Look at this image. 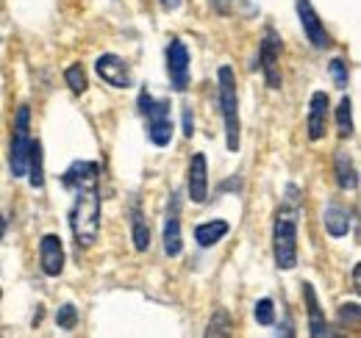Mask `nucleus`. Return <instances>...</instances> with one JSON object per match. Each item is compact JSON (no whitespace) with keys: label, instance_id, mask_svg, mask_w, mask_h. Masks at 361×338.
Listing matches in <instances>:
<instances>
[{"label":"nucleus","instance_id":"obj_1","mask_svg":"<svg viewBox=\"0 0 361 338\" xmlns=\"http://www.w3.org/2000/svg\"><path fill=\"white\" fill-rule=\"evenodd\" d=\"M300 189L295 183L286 186V197L275 213V227H272V250H275V263L278 269L289 272L298 266V225H300Z\"/></svg>","mask_w":361,"mask_h":338},{"label":"nucleus","instance_id":"obj_2","mask_svg":"<svg viewBox=\"0 0 361 338\" xmlns=\"http://www.w3.org/2000/svg\"><path fill=\"white\" fill-rule=\"evenodd\" d=\"M73 208H70V230L78 247H92L100 236V189H81L73 192Z\"/></svg>","mask_w":361,"mask_h":338},{"label":"nucleus","instance_id":"obj_3","mask_svg":"<svg viewBox=\"0 0 361 338\" xmlns=\"http://www.w3.org/2000/svg\"><path fill=\"white\" fill-rule=\"evenodd\" d=\"M220 81V108L226 120V147L228 153H239V136H242V123H239V94H236V73L223 64L217 73Z\"/></svg>","mask_w":361,"mask_h":338},{"label":"nucleus","instance_id":"obj_4","mask_svg":"<svg viewBox=\"0 0 361 338\" xmlns=\"http://www.w3.org/2000/svg\"><path fill=\"white\" fill-rule=\"evenodd\" d=\"M139 114L147 120V139L156 147H167L173 142V111L170 100H153L147 89L139 92Z\"/></svg>","mask_w":361,"mask_h":338},{"label":"nucleus","instance_id":"obj_5","mask_svg":"<svg viewBox=\"0 0 361 338\" xmlns=\"http://www.w3.org/2000/svg\"><path fill=\"white\" fill-rule=\"evenodd\" d=\"M31 108L20 106L17 117H14V133H11V156H8V167L14 177H25L28 169V150H31Z\"/></svg>","mask_w":361,"mask_h":338},{"label":"nucleus","instance_id":"obj_6","mask_svg":"<svg viewBox=\"0 0 361 338\" xmlns=\"http://www.w3.org/2000/svg\"><path fill=\"white\" fill-rule=\"evenodd\" d=\"M281 39L278 34L267 28L264 39H262V47H259V64H262V73H264V81L270 89H281L283 78H281Z\"/></svg>","mask_w":361,"mask_h":338},{"label":"nucleus","instance_id":"obj_7","mask_svg":"<svg viewBox=\"0 0 361 338\" xmlns=\"http://www.w3.org/2000/svg\"><path fill=\"white\" fill-rule=\"evenodd\" d=\"M94 70H97V75H100L106 84L114 86V89H128V86L134 84L126 58H120V56H114V53H103V56L94 61Z\"/></svg>","mask_w":361,"mask_h":338},{"label":"nucleus","instance_id":"obj_8","mask_svg":"<svg viewBox=\"0 0 361 338\" xmlns=\"http://www.w3.org/2000/svg\"><path fill=\"white\" fill-rule=\"evenodd\" d=\"M167 75L176 92H186L189 86V50L180 39H173L167 47Z\"/></svg>","mask_w":361,"mask_h":338},{"label":"nucleus","instance_id":"obj_9","mask_svg":"<svg viewBox=\"0 0 361 338\" xmlns=\"http://www.w3.org/2000/svg\"><path fill=\"white\" fill-rule=\"evenodd\" d=\"M298 17H300L303 34H306V39L312 42V47H317V50H325V47H331V37H328V31H325L322 20L317 17L312 0H298Z\"/></svg>","mask_w":361,"mask_h":338},{"label":"nucleus","instance_id":"obj_10","mask_svg":"<svg viewBox=\"0 0 361 338\" xmlns=\"http://www.w3.org/2000/svg\"><path fill=\"white\" fill-rule=\"evenodd\" d=\"M186 189H189V200L192 203H197V206L209 203V161H206L203 153H195L192 161H189V183H186Z\"/></svg>","mask_w":361,"mask_h":338},{"label":"nucleus","instance_id":"obj_11","mask_svg":"<svg viewBox=\"0 0 361 338\" xmlns=\"http://www.w3.org/2000/svg\"><path fill=\"white\" fill-rule=\"evenodd\" d=\"M64 189L70 192H81V189H94L100 186V167L94 161H75L73 167L61 175Z\"/></svg>","mask_w":361,"mask_h":338},{"label":"nucleus","instance_id":"obj_12","mask_svg":"<svg viewBox=\"0 0 361 338\" xmlns=\"http://www.w3.org/2000/svg\"><path fill=\"white\" fill-rule=\"evenodd\" d=\"M39 263L47 277H59L64 272V244L56 233H47L39 242Z\"/></svg>","mask_w":361,"mask_h":338},{"label":"nucleus","instance_id":"obj_13","mask_svg":"<svg viewBox=\"0 0 361 338\" xmlns=\"http://www.w3.org/2000/svg\"><path fill=\"white\" fill-rule=\"evenodd\" d=\"M183 250V239H180V200L178 194H173L167 219H164V253L170 258H178Z\"/></svg>","mask_w":361,"mask_h":338},{"label":"nucleus","instance_id":"obj_14","mask_svg":"<svg viewBox=\"0 0 361 338\" xmlns=\"http://www.w3.org/2000/svg\"><path fill=\"white\" fill-rule=\"evenodd\" d=\"M328 94L325 92H314L312 94V103H309V139L319 142L325 136V125H328Z\"/></svg>","mask_w":361,"mask_h":338},{"label":"nucleus","instance_id":"obj_15","mask_svg":"<svg viewBox=\"0 0 361 338\" xmlns=\"http://www.w3.org/2000/svg\"><path fill=\"white\" fill-rule=\"evenodd\" d=\"M322 225L334 239H345L350 233V225H353L350 211L345 206H339V203H328L325 211H322Z\"/></svg>","mask_w":361,"mask_h":338},{"label":"nucleus","instance_id":"obj_16","mask_svg":"<svg viewBox=\"0 0 361 338\" xmlns=\"http://www.w3.org/2000/svg\"><path fill=\"white\" fill-rule=\"evenodd\" d=\"M303 299H306V308H309V333L314 338L328 336V322H325V313L319 308V299L312 283H303Z\"/></svg>","mask_w":361,"mask_h":338},{"label":"nucleus","instance_id":"obj_17","mask_svg":"<svg viewBox=\"0 0 361 338\" xmlns=\"http://www.w3.org/2000/svg\"><path fill=\"white\" fill-rule=\"evenodd\" d=\"M228 230H231V225H228L226 219L203 222V225H197V227H195V242H197L203 250H209V247H214L217 242H223V239H226Z\"/></svg>","mask_w":361,"mask_h":338},{"label":"nucleus","instance_id":"obj_18","mask_svg":"<svg viewBox=\"0 0 361 338\" xmlns=\"http://www.w3.org/2000/svg\"><path fill=\"white\" fill-rule=\"evenodd\" d=\"M336 183L342 192H353L359 186V172L348 153H336Z\"/></svg>","mask_w":361,"mask_h":338},{"label":"nucleus","instance_id":"obj_19","mask_svg":"<svg viewBox=\"0 0 361 338\" xmlns=\"http://www.w3.org/2000/svg\"><path fill=\"white\" fill-rule=\"evenodd\" d=\"M28 180L34 189H42L45 186V161H42V142H31V150H28V169H25Z\"/></svg>","mask_w":361,"mask_h":338},{"label":"nucleus","instance_id":"obj_20","mask_svg":"<svg viewBox=\"0 0 361 338\" xmlns=\"http://www.w3.org/2000/svg\"><path fill=\"white\" fill-rule=\"evenodd\" d=\"M131 233H134L136 253H147L150 250V227H147V219L136 203L131 206Z\"/></svg>","mask_w":361,"mask_h":338},{"label":"nucleus","instance_id":"obj_21","mask_svg":"<svg viewBox=\"0 0 361 338\" xmlns=\"http://www.w3.org/2000/svg\"><path fill=\"white\" fill-rule=\"evenodd\" d=\"M336 133L342 139L353 136V103H350V97H342L336 106Z\"/></svg>","mask_w":361,"mask_h":338},{"label":"nucleus","instance_id":"obj_22","mask_svg":"<svg viewBox=\"0 0 361 338\" xmlns=\"http://www.w3.org/2000/svg\"><path fill=\"white\" fill-rule=\"evenodd\" d=\"M64 81H67V86H70L75 94H84V92H87V86H90L87 73H84V67H81V64L67 67V70H64Z\"/></svg>","mask_w":361,"mask_h":338},{"label":"nucleus","instance_id":"obj_23","mask_svg":"<svg viewBox=\"0 0 361 338\" xmlns=\"http://www.w3.org/2000/svg\"><path fill=\"white\" fill-rule=\"evenodd\" d=\"M206 336H231V319H228V313L223 311V308H217V311H214V316H212V322H209Z\"/></svg>","mask_w":361,"mask_h":338},{"label":"nucleus","instance_id":"obj_24","mask_svg":"<svg viewBox=\"0 0 361 338\" xmlns=\"http://www.w3.org/2000/svg\"><path fill=\"white\" fill-rule=\"evenodd\" d=\"M56 325L61 327V330H75V325H78V308L75 305H61L59 308V313H56Z\"/></svg>","mask_w":361,"mask_h":338},{"label":"nucleus","instance_id":"obj_25","mask_svg":"<svg viewBox=\"0 0 361 338\" xmlns=\"http://www.w3.org/2000/svg\"><path fill=\"white\" fill-rule=\"evenodd\" d=\"M253 316H256V322H259V325H272V322H275V302H272L270 296L259 299V302H256Z\"/></svg>","mask_w":361,"mask_h":338},{"label":"nucleus","instance_id":"obj_26","mask_svg":"<svg viewBox=\"0 0 361 338\" xmlns=\"http://www.w3.org/2000/svg\"><path fill=\"white\" fill-rule=\"evenodd\" d=\"M331 75H334V81H336L339 89H345V86H348V78H350V75H348V64H345L342 58H334V61H331Z\"/></svg>","mask_w":361,"mask_h":338},{"label":"nucleus","instance_id":"obj_27","mask_svg":"<svg viewBox=\"0 0 361 338\" xmlns=\"http://www.w3.org/2000/svg\"><path fill=\"white\" fill-rule=\"evenodd\" d=\"M339 319H342V322H348V319H350L353 325H359V305H356V302L342 305V308H339Z\"/></svg>","mask_w":361,"mask_h":338},{"label":"nucleus","instance_id":"obj_28","mask_svg":"<svg viewBox=\"0 0 361 338\" xmlns=\"http://www.w3.org/2000/svg\"><path fill=\"white\" fill-rule=\"evenodd\" d=\"M192 133H195V117H192V108L183 106V136L192 139Z\"/></svg>","mask_w":361,"mask_h":338},{"label":"nucleus","instance_id":"obj_29","mask_svg":"<svg viewBox=\"0 0 361 338\" xmlns=\"http://www.w3.org/2000/svg\"><path fill=\"white\" fill-rule=\"evenodd\" d=\"M159 3H161L167 11H176V8L180 6V0H159Z\"/></svg>","mask_w":361,"mask_h":338},{"label":"nucleus","instance_id":"obj_30","mask_svg":"<svg viewBox=\"0 0 361 338\" xmlns=\"http://www.w3.org/2000/svg\"><path fill=\"white\" fill-rule=\"evenodd\" d=\"M353 289H356V292H361V286H359V266L353 269Z\"/></svg>","mask_w":361,"mask_h":338},{"label":"nucleus","instance_id":"obj_31","mask_svg":"<svg viewBox=\"0 0 361 338\" xmlns=\"http://www.w3.org/2000/svg\"><path fill=\"white\" fill-rule=\"evenodd\" d=\"M3 236H6V216L0 213V242H3Z\"/></svg>","mask_w":361,"mask_h":338},{"label":"nucleus","instance_id":"obj_32","mask_svg":"<svg viewBox=\"0 0 361 338\" xmlns=\"http://www.w3.org/2000/svg\"><path fill=\"white\" fill-rule=\"evenodd\" d=\"M0 296H3V292H0Z\"/></svg>","mask_w":361,"mask_h":338}]
</instances>
